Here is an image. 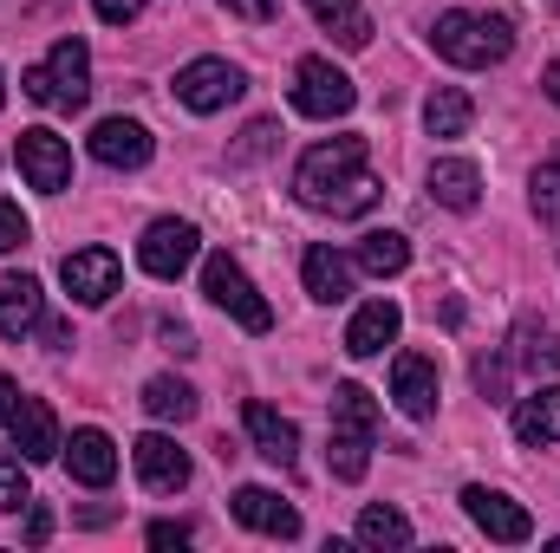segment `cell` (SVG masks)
<instances>
[{
  "mask_svg": "<svg viewBox=\"0 0 560 553\" xmlns=\"http://www.w3.org/2000/svg\"><path fill=\"white\" fill-rule=\"evenodd\" d=\"M143 7H150V0H92V13H98L105 26H131Z\"/></svg>",
  "mask_w": 560,
  "mask_h": 553,
  "instance_id": "34",
  "label": "cell"
},
{
  "mask_svg": "<svg viewBox=\"0 0 560 553\" xmlns=\"http://www.w3.org/2000/svg\"><path fill=\"white\" fill-rule=\"evenodd\" d=\"M229 508H235V521H242V528H255V534L300 541V515L280 502L275 489H255V482H248V489H235V502H229Z\"/></svg>",
  "mask_w": 560,
  "mask_h": 553,
  "instance_id": "16",
  "label": "cell"
},
{
  "mask_svg": "<svg viewBox=\"0 0 560 553\" xmlns=\"http://www.w3.org/2000/svg\"><path fill=\"white\" fill-rule=\"evenodd\" d=\"M143 411L156 416V423H189L196 416V391L183 378H150L143 385Z\"/></svg>",
  "mask_w": 560,
  "mask_h": 553,
  "instance_id": "28",
  "label": "cell"
},
{
  "mask_svg": "<svg viewBox=\"0 0 560 553\" xmlns=\"http://www.w3.org/2000/svg\"><path fill=\"white\" fill-rule=\"evenodd\" d=\"M352 268H359V274H378V280L405 274V268H411V242H405L398 228H372V235L352 248Z\"/></svg>",
  "mask_w": 560,
  "mask_h": 553,
  "instance_id": "23",
  "label": "cell"
},
{
  "mask_svg": "<svg viewBox=\"0 0 560 553\" xmlns=\"http://www.w3.org/2000/svg\"><path fill=\"white\" fill-rule=\"evenodd\" d=\"M26 502H33V482H26V456L0 449V508H7V515H20Z\"/></svg>",
  "mask_w": 560,
  "mask_h": 553,
  "instance_id": "30",
  "label": "cell"
},
{
  "mask_svg": "<svg viewBox=\"0 0 560 553\" xmlns=\"http://www.w3.org/2000/svg\"><path fill=\"white\" fill-rule=\"evenodd\" d=\"M430 196H436L443 209L469 215V209L482 202V169H476L469 156H436V163H430Z\"/></svg>",
  "mask_w": 560,
  "mask_h": 553,
  "instance_id": "21",
  "label": "cell"
},
{
  "mask_svg": "<svg viewBox=\"0 0 560 553\" xmlns=\"http://www.w3.org/2000/svg\"><path fill=\"white\" fill-rule=\"evenodd\" d=\"M196 248H202V235H196V222H176V215H163V222H150L138 242V261L143 274L156 280H176L189 261H196Z\"/></svg>",
  "mask_w": 560,
  "mask_h": 553,
  "instance_id": "9",
  "label": "cell"
},
{
  "mask_svg": "<svg viewBox=\"0 0 560 553\" xmlns=\"http://www.w3.org/2000/svg\"><path fill=\"white\" fill-rule=\"evenodd\" d=\"M13 156H20L26 189H39V196H59V189L72 183V150H66L59 131H20Z\"/></svg>",
  "mask_w": 560,
  "mask_h": 553,
  "instance_id": "10",
  "label": "cell"
},
{
  "mask_svg": "<svg viewBox=\"0 0 560 553\" xmlns=\"http://www.w3.org/2000/svg\"><path fill=\"white\" fill-rule=\"evenodd\" d=\"M515 436H522L528 449L560 443V385H541L535 398H522V404H515Z\"/></svg>",
  "mask_w": 560,
  "mask_h": 553,
  "instance_id": "24",
  "label": "cell"
},
{
  "mask_svg": "<svg viewBox=\"0 0 560 553\" xmlns=\"http://www.w3.org/2000/svg\"><path fill=\"white\" fill-rule=\"evenodd\" d=\"M59 280H66V293H72L79 306H105V299L118 293L125 268H118V255H112V248H79V255H66V261H59Z\"/></svg>",
  "mask_w": 560,
  "mask_h": 553,
  "instance_id": "11",
  "label": "cell"
},
{
  "mask_svg": "<svg viewBox=\"0 0 560 553\" xmlns=\"http://www.w3.org/2000/svg\"><path fill=\"white\" fill-rule=\"evenodd\" d=\"M430 46H436V59H450V66H463V72H482V66H502L509 52H515V26L502 20V13H443L436 20V33H430Z\"/></svg>",
  "mask_w": 560,
  "mask_h": 553,
  "instance_id": "2",
  "label": "cell"
},
{
  "mask_svg": "<svg viewBox=\"0 0 560 553\" xmlns=\"http://www.w3.org/2000/svg\"><path fill=\"white\" fill-rule=\"evenodd\" d=\"M528 189H535V215H541L548 228H560V163H541Z\"/></svg>",
  "mask_w": 560,
  "mask_h": 553,
  "instance_id": "31",
  "label": "cell"
},
{
  "mask_svg": "<svg viewBox=\"0 0 560 553\" xmlns=\"http://www.w3.org/2000/svg\"><path fill=\"white\" fill-rule=\"evenodd\" d=\"M293 196H300L306 209L332 215V222H352V215H372V209H378L385 183L365 169V138L346 131V138H326V143H313V150L300 156Z\"/></svg>",
  "mask_w": 560,
  "mask_h": 553,
  "instance_id": "1",
  "label": "cell"
},
{
  "mask_svg": "<svg viewBox=\"0 0 560 553\" xmlns=\"http://www.w3.org/2000/svg\"><path fill=\"white\" fill-rule=\"evenodd\" d=\"M469 118H476V105H469V92H456V85H436L430 105H423V131H430V138H463Z\"/></svg>",
  "mask_w": 560,
  "mask_h": 553,
  "instance_id": "26",
  "label": "cell"
},
{
  "mask_svg": "<svg viewBox=\"0 0 560 553\" xmlns=\"http://www.w3.org/2000/svg\"><path fill=\"white\" fill-rule=\"evenodd\" d=\"M26 242H33V222L20 215V202L0 196V255H13V248H26Z\"/></svg>",
  "mask_w": 560,
  "mask_h": 553,
  "instance_id": "32",
  "label": "cell"
},
{
  "mask_svg": "<svg viewBox=\"0 0 560 553\" xmlns=\"http://www.w3.org/2000/svg\"><path fill=\"white\" fill-rule=\"evenodd\" d=\"M46 541H52V508L26 502V548H46Z\"/></svg>",
  "mask_w": 560,
  "mask_h": 553,
  "instance_id": "35",
  "label": "cell"
},
{
  "mask_svg": "<svg viewBox=\"0 0 560 553\" xmlns=\"http://www.w3.org/2000/svg\"><path fill=\"white\" fill-rule=\"evenodd\" d=\"M268 143H275V125H268V118H261V125H248V138H242V150H235V163H255Z\"/></svg>",
  "mask_w": 560,
  "mask_h": 553,
  "instance_id": "37",
  "label": "cell"
},
{
  "mask_svg": "<svg viewBox=\"0 0 560 553\" xmlns=\"http://www.w3.org/2000/svg\"><path fill=\"white\" fill-rule=\"evenodd\" d=\"M541 92L560 105V59H548V72H541Z\"/></svg>",
  "mask_w": 560,
  "mask_h": 553,
  "instance_id": "41",
  "label": "cell"
},
{
  "mask_svg": "<svg viewBox=\"0 0 560 553\" xmlns=\"http://www.w3.org/2000/svg\"><path fill=\"white\" fill-rule=\"evenodd\" d=\"M13 411H20V385L0 372V423H13Z\"/></svg>",
  "mask_w": 560,
  "mask_h": 553,
  "instance_id": "40",
  "label": "cell"
},
{
  "mask_svg": "<svg viewBox=\"0 0 560 553\" xmlns=\"http://www.w3.org/2000/svg\"><path fill=\"white\" fill-rule=\"evenodd\" d=\"M242 92H248V79H242V66H229V59H189V66L176 72V105H189L196 118L229 111Z\"/></svg>",
  "mask_w": 560,
  "mask_h": 553,
  "instance_id": "7",
  "label": "cell"
},
{
  "mask_svg": "<svg viewBox=\"0 0 560 553\" xmlns=\"http://www.w3.org/2000/svg\"><path fill=\"white\" fill-rule=\"evenodd\" d=\"M242 423H248L255 449H261L275 469H293V462H300V430H293L275 404H261V398H255V404H242Z\"/></svg>",
  "mask_w": 560,
  "mask_h": 553,
  "instance_id": "19",
  "label": "cell"
},
{
  "mask_svg": "<svg viewBox=\"0 0 560 553\" xmlns=\"http://www.w3.org/2000/svg\"><path fill=\"white\" fill-rule=\"evenodd\" d=\"M372 443H378V398L365 385H339L332 391V449H326L332 475L339 482H365Z\"/></svg>",
  "mask_w": 560,
  "mask_h": 553,
  "instance_id": "3",
  "label": "cell"
},
{
  "mask_svg": "<svg viewBox=\"0 0 560 553\" xmlns=\"http://www.w3.org/2000/svg\"><path fill=\"white\" fill-rule=\"evenodd\" d=\"M463 508H469V521L489 534V541H502V548H522V541H535V515L522 508V502H509L502 489H463Z\"/></svg>",
  "mask_w": 560,
  "mask_h": 553,
  "instance_id": "8",
  "label": "cell"
},
{
  "mask_svg": "<svg viewBox=\"0 0 560 553\" xmlns=\"http://www.w3.org/2000/svg\"><path fill=\"white\" fill-rule=\"evenodd\" d=\"M131 462H138V482L150 495H176V489H189V456L163 436V430H150L131 443Z\"/></svg>",
  "mask_w": 560,
  "mask_h": 553,
  "instance_id": "12",
  "label": "cell"
},
{
  "mask_svg": "<svg viewBox=\"0 0 560 553\" xmlns=\"http://www.w3.org/2000/svg\"><path fill=\"white\" fill-rule=\"evenodd\" d=\"M0 105H7V72H0Z\"/></svg>",
  "mask_w": 560,
  "mask_h": 553,
  "instance_id": "42",
  "label": "cell"
},
{
  "mask_svg": "<svg viewBox=\"0 0 560 553\" xmlns=\"http://www.w3.org/2000/svg\"><path fill=\"white\" fill-rule=\"evenodd\" d=\"M300 280H306V293H313L319 306H339V299L352 293V261H346V255H332V248L319 242V248H306Z\"/></svg>",
  "mask_w": 560,
  "mask_h": 553,
  "instance_id": "22",
  "label": "cell"
},
{
  "mask_svg": "<svg viewBox=\"0 0 560 553\" xmlns=\"http://www.w3.org/2000/svg\"><path fill=\"white\" fill-rule=\"evenodd\" d=\"M398 326H405V313H398L392 299H365V306L352 313V326H346V352H352V358H378V352L398 339Z\"/></svg>",
  "mask_w": 560,
  "mask_h": 553,
  "instance_id": "20",
  "label": "cell"
},
{
  "mask_svg": "<svg viewBox=\"0 0 560 553\" xmlns=\"http://www.w3.org/2000/svg\"><path fill=\"white\" fill-rule=\"evenodd\" d=\"M222 7H229L235 20H248V26H268L280 13V0H222Z\"/></svg>",
  "mask_w": 560,
  "mask_h": 553,
  "instance_id": "36",
  "label": "cell"
},
{
  "mask_svg": "<svg viewBox=\"0 0 560 553\" xmlns=\"http://www.w3.org/2000/svg\"><path fill=\"white\" fill-rule=\"evenodd\" d=\"M13 449L26 456V462H52L66 443H59V423H52V404L46 398H20V411H13Z\"/></svg>",
  "mask_w": 560,
  "mask_h": 553,
  "instance_id": "18",
  "label": "cell"
},
{
  "mask_svg": "<svg viewBox=\"0 0 560 553\" xmlns=\"http://www.w3.org/2000/svg\"><path fill=\"white\" fill-rule=\"evenodd\" d=\"M392 398L411 423H430L436 416V365L423 352H398L392 358Z\"/></svg>",
  "mask_w": 560,
  "mask_h": 553,
  "instance_id": "13",
  "label": "cell"
},
{
  "mask_svg": "<svg viewBox=\"0 0 560 553\" xmlns=\"http://www.w3.org/2000/svg\"><path fill=\"white\" fill-rule=\"evenodd\" d=\"M156 339H163V352H176V358H196V332H189V326H156Z\"/></svg>",
  "mask_w": 560,
  "mask_h": 553,
  "instance_id": "38",
  "label": "cell"
},
{
  "mask_svg": "<svg viewBox=\"0 0 560 553\" xmlns=\"http://www.w3.org/2000/svg\"><path fill=\"white\" fill-rule=\"evenodd\" d=\"M150 131H143L138 118H105L98 131H92V156L105 163V169H143L150 163Z\"/></svg>",
  "mask_w": 560,
  "mask_h": 553,
  "instance_id": "17",
  "label": "cell"
},
{
  "mask_svg": "<svg viewBox=\"0 0 560 553\" xmlns=\"http://www.w3.org/2000/svg\"><path fill=\"white\" fill-rule=\"evenodd\" d=\"M359 548H411V521L398 508H365L359 515Z\"/></svg>",
  "mask_w": 560,
  "mask_h": 553,
  "instance_id": "29",
  "label": "cell"
},
{
  "mask_svg": "<svg viewBox=\"0 0 560 553\" xmlns=\"http://www.w3.org/2000/svg\"><path fill=\"white\" fill-rule=\"evenodd\" d=\"M150 548H189V528L183 521H150Z\"/></svg>",
  "mask_w": 560,
  "mask_h": 553,
  "instance_id": "39",
  "label": "cell"
},
{
  "mask_svg": "<svg viewBox=\"0 0 560 553\" xmlns=\"http://www.w3.org/2000/svg\"><path fill=\"white\" fill-rule=\"evenodd\" d=\"M509 365H515V358H482V365H476V391H482V398H502V391H509Z\"/></svg>",
  "mask_w": 560,
  "mask_h": 553,
  "instance_id": "33",
  "label": "cell"
},
{
  "mask_svg": "<svg viewBox=\"0 0 560 553\" xmlns=\"http://www.w3.org/2000/svg\"><path fill=\"white\" fill-rule=\"evenodd\" d=\"M515 365H528V372H560V332L555 326H541V319H522L515 326V352H509Z\"/></svg>",
  "mask_w": 560,
  "mask_h": 553,
  "instance_id": "27",
  "label": "cell"
},
{
  "mask_svg": "<svg viewBox=\"0 0 560 553\" xmlns=\"http://www.w3.org/2000/svg\"><path fill=\"white\" fill-rule=\"evenodd\" d=\"M202 293H209L242 332H268V326H275V306L255 293V280L242 274L235 255H209V261H202Z\"/></svg>",
  "mask_w": 560,
  "mask_h": 553,
  "instance_id": "5",
  "label": "cell"
},
{
  "mask_svg": "<svg viewBox=\"0 0 560 553\" xmlns=\"http://www.w3.org/2000/svg\"><path fill=\"white\" fill-rule=\"evenodd\" d=\"M20 92L33 105H52V111H85V98H92V52H85V39L66 33L52 46V59L20 79Z\"/></svg>",
  "mask_w": 560,
  "mask_h": 553,
  "instance_id": "4",
  "label": "cell"
},
{
  "mask_svg": "<svg viewBox=\"0 0 560 553\" xmlns=\"http://www.w3.org/2000/svg\"><path fill=\"white\" fill-rule=\"evenodd\" d=\"M306 7H313V20H319L346 52H365V46H372V20H365L359 0H306Z\"/></svg>",
  "mask_w": 560,
  "mask_h": 553,
  "instance_id": "25",
  "label": "cell"
},
{
  "mask_svg": "<svg viewBox=\"0 0 560 553\" xmlns=\"http://www.w3.org/2000/svg\"><path fill=\"white\" fill-rule=\"evenodd\" d=\"M66 456V469H72V482H85V489H105L112 475H118V443L105 436V430H72V443L59 449Z\"/></svg>",
  "mask_w": 560,
  "mask_h": 553,
  "instance_id": "15",
  "label": "cell"
},
{
  "mask_svg": "<svg viewBox=\"0 0 560 553\" xmlns=\"http://www.w3.org/2000/svg\"><path fill=\"white\" fill-rule=\"evenodd\" d=\"M46 326V293L33 274H0V339H26Z\"/></svg>",
  "mask_w": 560,
  "mask_h": 553,
  "instance_id": "14",
  "label": "cell"
},
{
  "mask_svg": "<svg viewBox=\"0 0 560 553\" xmlns=\"http://www.w3.org/2000/svg\"><path fill=\"white\" fill-rule=\"evenodd\" d=\"M352 105H359V85H352L332 59H300V66H293V111H300V118L332 125V118H346Z\"/></svg>",
  "mask_w": 560,
  "mask_h": 553,
  "instance_id": "6",
  "label": "cell"
}]
</instances>
